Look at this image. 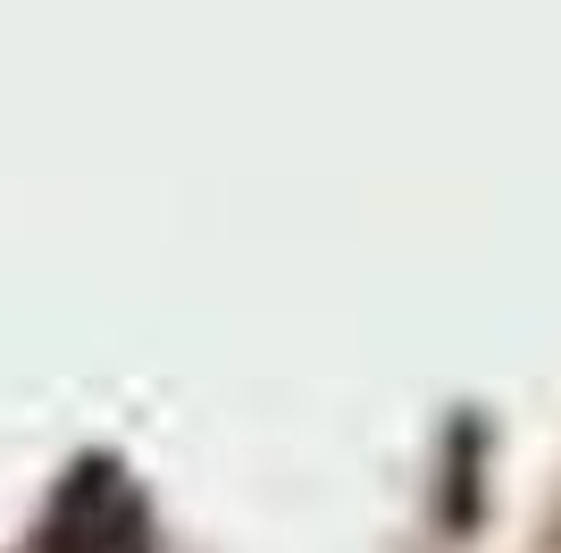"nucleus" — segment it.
Masks as SVG:
<instances>
[{
    "instance_id": "f257e3e1",
    "label": "nucleus",
    "mask_w": 561,
    "mask_h": 553,
    "mask_svg": "<svg viewBox=\"0 0 561 553\" xmlns=\"http://www.w3.org/2000/svg\"><path fill=\"white\" fill-rule=\"evenodd\" d=\"M50 553H142V504L117 486V470H84L59 495V545Z\"/></svg>"
}]
</instances>
